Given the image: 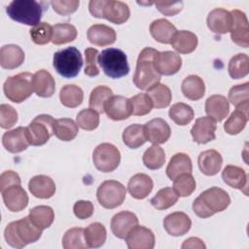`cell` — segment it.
Instances as JSON below:
<instances>
[{
    "label": "cell",
    "instance_id": "obj_1",
    "mask_svg": "<svg viewBox=\"0 0 249 249\" xmlns=\"http://www.w3.org/2000/svg\"><path fill=\"white\" fill-rule=\"evenodd\" d=\"M231 198L226 191L212 187L202 192L193 202V210L196 216L205 219L222 212L230 205Z\"/></svg>",
    "mask_w": 249,
    "mask_h": 249
},
{
    "label": "cell",
    "instance_id": "obj_2",
    "mask_svg": "<svg viewBox=\"0 0 249 249\" xmlns=\"http://www.w3.org/2000/svg\"><path fill=\"white\" fill-rule=\"evenodd\" d=\"M157 52L155 49L145 48L139 53L133 75V83L136 88L148 90L160 83L161 75L157 71L154 64Z\"/></svg>",
    "mask_w": 249,
    "mask_h": 249
},
{
    "label": "cell",
    "instance_id": "obj_3",
    "mask_svg": "<svg viewBox=\"0 0 249 249\" xmlns=\"http://www.w3.org/2000/svg\"><path fill=\"white\" fill-rule=\"evenodd\" d=\"M41 235L42 231L30 221L28 216L18 221L11 222L4 231L6 242L10 246L18 249L29 243L36 242Z\"/></svg>",
    "mask_w": 249,
    "mask_h": 249
},
{
    "label": "cell",
    "instance_id": "obj_4",
    "mask_svg": "<svg viewBox=\"0 0 249 249\" xmlns=\"http://www.w3.org/2000/svg\"><path fill=\"white\" fill-rule=\"evenodd\" d=\"M89 13L98 18H106L115 24L125 22L130 11L128 6L122 1L115 0H91L89 4Z\"/></svg>",
    "mask_w": 249,
    "mask_h": 249
},
{
    "label": "cell",
    "instance_id": "obj_5",
    "mask_svg": "<svg viewBox=\"0 0 249 249\" xmlns=\"http://www.w3.org/2000/svg\"><path fill=\"white\" fill-rule=\"evenodd\" d=\"M99 63L104 74L112 79H119L128 74L129 65L126 54L120 49L109 48L98 54Z\"/></svg>",
    "mask_w": 249,
    "mask_h": 249
},
{
    "label": "cell",
    "instance_id": "obj_6",
    "mask_svg": "<svg viewBox=\"0 0 249 249\" xmlns=\"http://www.w3.org/2000/svg\"><path fill=\"white\" fill-rule=\"evenodd\" d=\"M6 13L13 20L35 26L41 20L43 8L33 0H16L7 6Z\"/></svg>",
    "mask_w": 249,
    "mask_h": 249
},
{
    "label": "cell",
    "instance_id": "obj_7",
    "mask_svg": "<svg viewBox=\"0 0 249 249\" xmlns=\"http://www.w3.org/2000/svg\"><path fill=\"white\" fill-rule=\"evenodd\" d=\"M53 65L63 78H74L80 73L83 66L82 54L77 48L68 47L54 53Z\"/></svg>",
    "mask_w": 249,
    "mask_h": 249
},
{
    "label": "cell",
    "instance_id": "obj_8",
    "mask_svg": "<svg viewBox=\"0 0 249 249\" xmlns=\"http://www.w3.org/2000/svg\"><path fill=\"white\" fill-rule=\"evenodd\" d=\"M32 79L33 75L29 72H21L8 77L3 86L6 97L15 103H20L27 99L33 91Z\"/></svg>",
    "mask_w": 249,
    "mask_h": 249
},
{
    "label": "cell",
    "instance_id": "obj_9",
    "mask_svg": "<svg viewBox=\"0 0 249 249\" xmlns=\"http://www.w3.org/2000/svg\"><path fill=\"white\" fill-rule=\"evenodd\" d=\"M54 122L55 120L47 114L35 117L26 127L30 145L41 146L46 144L54 134Z\"/></svg>",
    "mask_w": 249,
    "mask_h": 249
},
{
    "label": "cell",
    "instance_id": "obj_10",
    "mask_svg": "<svg viewBox=\"0 0 249 249\" xmlns=\"http://www.w3.org/2000/svg\"><path fill=\"white\" fill-rule=\"evenodd\" d=\"M125 195V187L116 180L104 181L100 184L96 192L99 204L107 209H113L122 205Z\"/></svg>",
    "mask_w": 249,
    "mask_h": 249
},
{
    "label": "cell",
    "instance_id": "obj_11",
    "mask_svg": "<svg viewBox=\"0 0 249 249\" xmlns=\"http://www.w3.org/2000/svg\"><path fill=\"white\" fill-rule=\"evenodd\" d=\"M94 166L101 172H112L120 164L121 153L110 143L99 144L92 153Z\"/></svg>",
    "mask_w": 249,
    "mask_h": 249
},
{
    "label": "cell",
    "instance_id": "obj_12",
    "mask_svg": "<svg viewBox=\"0 0 249 249\" xmlns=\"http://www.w3.org/2000/svg\"><path fill=\"white\" fill-rule=\"evenodd\" d=\"M231 15V38L233 43L242 47H249V29L248 20L246 15L239 10H232Z\"/></svg>",
    "mask_w": 249,
    "mask_h": 249
},
{
    "label": "cell",
    "instance_id": "obj_13",
    "mask_svg": "<svg viewBox=\"0 0 249 249\" xmlns=\"http://www.w3.org/2000/svg\"><path fill=\"white\" fill-rule=\"evenodd\" d=\"M154 64L160 75L170 76L176 74L181 69L182 58L177 53L171 51L157 52Z\"/></svg>",
    "mask_w": 249,
    "mask_h": 249
},
{
    "label": "cell",
    "instance_id": "obj_14",
    "mask_svg": "<svg viewBox=\"0 0 249 249\" xmlns=\"http://www.w3.org/2000/svg\"><path fill=\"white\" fill-rule=\"evenodd\" d=\"M104 112L113 121H122L132 115L129 98L122 95H112L105 103Z\"/></svg>",
    "mask_w": 249,
    "mask_h": 249
},
{
    "label": "cell",
    "instance_id": "obj_15",
    "mask_svg": "<svg viewBox=\"0 0 249 249\" xmlns=\"http://www.w3.org/2000/svg\"><path fill=\"white\" fill-rule=\"evenodd\" d=\"M217 128L216 121L210 117H201L196 119L191 129V134L195 142L206 144L216 138L215 131Z\"/></svg>",
    "mask_w": 249,
    "mask_h": 249
},
{
    "label": "cell",
    "instance_id": "obj_16",
    "mask_svg": "<svg viewBox=\"0 0 249 249\" xmlns=\"http://www.w3.org/2000/svg\"><path fill=\"white\" fill-rule=\"evenodd\" d=\"M125 241L129 249H152L155 246V235L150 229L137 225L128 232Z\"/></svg>",
    "mask_w": 249,
    "mask_h": 249
},
{
    "label": "cell",
    "instance_id": "obj_17",
    "mask_svg": "<svg viewBox=\"0 0 249 249\" xmlns=\"http://www.w3.org/2000/svg\"><path fill=\"white\" fill-rule=\"evenodd\" d=\"M144 131L147 141L156 145L165 143L171 134V129L168 124L160 118L149 121L144 125Z\"/></svg>",
    "mask_w": 249,
    "mask_h": 249
},
{
    "label": "cell",
    "instance_id": "obj_18",
    "mask_svg": "<svg viewBox=\"0 0 249 249\" xmlns=\"http://www.w3.org/2000/svg\"><path fill=\"white\" fill-rule=\"evenodd\" d=\"M2 144L10 153H20L26 150L30 145L26 127L19 126L5 132L2 137Z\"/></svg>",
    "mask_w": 249,
    "mask_h": 249
},
{
    "label": "cell",
    "instance_id": "obj_19",
    "mask_svg": "<svg viewBox=\"0 0 249 249\" xmlns=\"http://www.w3.org/2000/svg\"><path fill=\"white\" fill-rule=\"evenodd\" d=\"M138 225L136 215L129 211H122L115 214L111 220V231L115 236L125 239L128 232Z\"/></svg>",
    "mask_w": 249,
    "mask_h": 249
},
{
    "label": "cell",
    "instance_id": "obj_20",
    "mask_svg": "<svg viewBox=\"0 0 249 249\" xmlns=\"http://www.w3.org/2000/svg\"><path fill=\"white\" fill-rule=\"evenodd\" d=\"M1 194L5 206L12 212H19L28 204V196L20 185L9 187Z\"/></svg>",
    "mask_w": 249,
    "mask_h": 249
},
{
    "label": "cell",
    "instance_id": "obj_21",
    "mask_svg": "<svg viewBox=\"0 0 249 249\" xmlns=\"http://www.w3.org/2000/svg\"><path fill=\"white\" fill-rule=\"evenodd\" d=\"M163 227L168 234L172 236H181L190 231L192 221L186 213L177 211L168 214L164 218Z\"/></svg>",
    "mask_w": 249,
    "mask_h": 249
},
{
    "label": "cell",
    "instance_id": "obj_22",
    "mask_svg": "<svg viewBox=\"0 0 249 249\" xmlns=\"http://www.w3.org/2000/svg\"><path fill=\"white\" fill-rule=\"evenodd\" d=\"M207 26L216 34H226L230 32L231 26V12L216 8L213 9L207 16Z\"/></svg>",
    "mask_w": 249,
    "mask_h": 249
},
{
    "label": "cell",
    "instance_id": "obj_23",
    "mask_svg": "<svg viewBox=\"0 0 249 249\" xmlns=\"http://www.w3.org/2000/svg\"><path fill=\"white\" fill-rule=\"evenodd\" d=\"M89 41L99 47L109 46L115 43L117 35L116 31L105 24H93L91 25L87 32Z\"/></svg>",
    "mask_w": 249,
    "mask_h": 249
},
{
    "label": "cell",
    "instance_id": "obj_24",
    "mask_svg": "<svg viewBox=\"0 0 249 249\" xmlns=\"http://www.w3.org/2000/svg\"><path fill=\"white\" fill-rule=\"evenodd\" d=\"M248 109L249 102L236 107L231 114L224 124V129L228 134L236 135L244 129L248 121Z\"/></svg>",
    "mask_w": 249,
    "mask_h": 249
},
{
    "label": "cell",
    "instance_id": "obj_25",
    "mask_svg": "<svg viewBox=\"0 0 249 249\" xmlns=\"http://www.w3.org/2000/svg\"><path fill=\"white\" fill-rule=\"evenodd\" d=\"M197 163L200 171L207 175H216L222 167L223 158L221 154L216 150H206L199 154Z\"/></svg>",
    "mask_w": 249,
    "mask_h": 249
},
{
    "label": "cell",
    "instance_id": "obj_26",
    "mask_svg": "<svg viewBox=\"0 0 249 249\" xmlns=\"http://www.w3.org/2000/svg\"><path fill=\"white\" fill-rule=\"evenodd\" d=\"M28 189L31 195L38 198H50L55 193V184L53 180L46 175H36L28 183Z\"/></svg>",
    "mask_w": 249,
    "mask_h": 249
},
{
    "label": "cell",
    "instance_id": "obj_27",
    "mask_svg": "<svg viewBox=\"0 0 249 249\" xmlns=\"http://www.w3.org/2000/svg\"><path fill=\"white\" fill-rule=\"evenodd\" d=\"M153 186V180L149 175L145 173H137L129 179L127 190L132 197L143 199L152 192Z\"/></svg>",
    "mask_w": 249,
    "mask_h": 249
},
{
    "label": "cell",
    "instance_id": "obj_28",
    "mask_svg": "<svg viewBox=\"0 0 249 249\" xmlns=\"http://www.w3.org/2000/svg\"><path fill=\"white\" fill-rule=\"evenodd\" d=\"M32 86L33 90L40 97H51L55 90L54 79L45 69H41L33 75Z\"/></svg>",
    "mask_w": 249,
    "mask_h": 249
},
{
    "label": "cell",
    "instance_id": "obj_29",
    "mask_svg": "<svg viewBox=\"0 0 249 249\" xmlns=\"http://www.w3.org/2000/svg\"><path fill=\"white\" fill-rule=\"evenodd\" d=\"M24 61V53L20 47L14 44L5 45L0 49V64L4 69H15Z\"/></svg>",
    "mask_w": 249,
    "mask_h": 249
},
{
    "label": "cell",
    "instance_id": "obj_30",
    "mask_svg": "<svg viewBox=\"0 0 249 249\" xmlns=\"http://www.w3.org/2000/svg\"><path fill=\"white\" fill-rule=\"evenodd\" d=\"M205 112L208 117L216 122L223 121L230 112V104L228 99L220 94L209 96L205 101Z\"/></svg>",
    "mask_w": 249,
    "mask_h": 249
},
{
    "label": "cell",
    "instance_id": "obj_31",
    "mask_svg": "<svg viewBox=\"0 0 249 249\" xmlns=\"http://www.w3.org/2000/svg\"><path fill=\"white\" fill-rule=\"evenodd\" d=\"M223 181L231 188L241 190L247 196V174L245 170L236 165H227L222 172Z\"/></svg>",
    "mask_w": 249,
    "mask_h": 249
},
{
    "label": "cell",
    "instance_id": "obj_32",
    "mask_svg": "<svg viewBox=\"0 0 249 249\" xmlns=\"http://www.w3.org/2000/svg\"><path fill=\"white\" fill-rule=\"evenodd\" d=\"M176 31V27L165 18L156 19L150 24L152 37L162 44H170Z\"/></svg>",
    "mask_w": 249,
    "mask_h": 249
},
{
    "label": "cell",
    "instance_id": "obj_33",
    "mask_svg": "<svg viewBox=\"0 0 249 249\" xmlns=\"http://www.w3.org/2000/svg\"><path fill=\"white\" fill-rule=\"evenodd\" d=\"M197 37L189 30H179L174 34L171 45L179 53H190L197 47Z\"/></svg>",
    "mask_w": 249,
    "mask_h": 249
},
{
    "label": "cell",
    "instance_id": "obj_34",
    "mask_svg": "<svg viewBox=\"0 0 249 249\" xmlns=\"http://www.w3.org/2000/svg\"><path fill=\"white\" fill-rule=\"evenodd\" d=\"M192 170L193 165L190 157L185 153H177L170 159L167 164L166 175L170 180H174L183 173H192Z\"/></svg>",
    "mask_w": 249,
    "mask_h": 249
},
{
    "label": "cell",
    "instance_id": "obj_35",
    "mask_svg": "<svg viewBox=\"0 0 249 249\" xmlns=\"http://www.w3.org/2000/svg\"><path fill=\"white\" fill-rule=\"evenodd\" d=\"M181 90L185 97L191 100H198L205 93L204 82L196 75H190L183 80Z\"/></svg>",
    "mask_w": 249,
    "mask_h": 249
},
{
    "label": "cell",
    "instance_id": "obj_36",
    "mask_svg": "<svg viewBox=\"0 0 249 249\" xmlns=\"http://www.w3.org/2000/svg\"><path fill=\"white\" fill-rule=\"evenodd\" d=\"M30 221L41 231L49 228L54 220V212L52 207L39 205L32 208L28 215Z\"/></svg>",
    "mask_w": 249,
    "mask_h": 249
},
{
    "label": "cell",
    "instance_id": "obj_37",
    "mask_svg": "<svg viewBox=\"0 0 249 249\" xmlns=\"http://www.w3.org/2000/svg\"><path fill=\"white\" fill-rule=\"evenodd\" d=\"M123 141L130 149H137L146 141L144 125L133 124L124 128L123 132Z\"/></svg>",
    "mask_w": 249,
    "mask_h": 249
},
{
    "label": "cell",
    "instance_id": "obj_38",
    "mask_svg": "<svg viewBox=\"0 0 249 249\" xmlns=\"http://www.w3.org/2000/svg\"><path fill=\"white\" fill-rule=\"evenodd\" d=\"M59 99L63 106L68 108H76L83 102V89L76 85H65L60 89Z\"/></svg>",
    "mask_w": 249,
    "mask_h": 249
},
{
    "label": "cell",
    "instance_id": "obj_39",
    "mask_svg": "<svg viewBox=\"0 0 249 249\" xmlns=\"http://www.w3.org/2000/svg\"><path fill=\"white\" fill-rule=\"evenodd\" d=\"M78 124L72 119L62 118L54 122V135L61 141H71L78 134Z\"/></svg>",
    "mask_w": 249,
    "mask_h": 249
},
{
    "label": "cell",
    "instance_id": "obj_40",
    "mask_svg": "<svg viewBox=\"0 0 249 249\" xmlns=\"http://www.w3.org/2000/svg\"><path fill=\"white\" fill-rule=\"evenodd\" d=\"M106 229L100 223H91L85 229V238L88 247L97 248L104 244L106 241Z\"/></svg>",
    "mask_w": 249,
    "mask_h": 249
},
{
    "label": "cell",
    "instance_id": "obj_41",
    "mask_svg": "<svg viewBox=\"0 0 249 249\" xmlns=\"http://www.w3.org/2000/svg\"><path fill=\"white\" fill-rule=\"evenodd\" d=\"M169 118L178 125H187L190 124L195 116L193 108L183 102L173 104L168 111Z\"/></svg>",
    "mask_w": 249,
    "mask_h": 249
},
{
    "label": "cell",
    "instance_id": "obj_42",
    "mask_svg": "<svg viewBox=\"0 0 249 249\" xmlns=\"http://www.w3.org/2000/svg\"><path fill=\"white\" fill-rule=\"evenodd\" d=\"M147 94L150 96L153 102V107L157 109L167 107L170 104L172 98V94L169 88L160 83L151 88L150 89H148Z\"/></svg>",
    "mask_w": 249,
    "mask_h": 249
},
{
    "label": "cell",
    "instance_id": "obj_43",
    "mask_svg": "<svg viewBox=\"0 0 249 249\" xmlns=\"http://www.w3.org/2000/svg\"><path fill=\"white\" fill-rule=\"evenodd\" d=\"M77 37V29L70 23H57L53 26L52 42L54 45H62L72 42Z\"/></svg>",
    "mask_w": 249,
    "mask_h": 249
},
{
    "label": "cell",
    "instance_id": "obj_44",
    "mask_svg": "<svg viewBox=\"0 0 249 249\" xmlns=\"http://www.w3.org/2000/svg\"><path fill=\"white\" fill-rule=\"evenodd\" d=\"M113 95V90L106 86H97L94 88L89 95V107L97 113H104V106L106 101Z\"/></svg>",
    "mask_w": 249,
    "mask_h": 249
},
{
    "label": "cell",
    "instance_id": "obj_45",
    "mask_svg": "<svg viewBox=\"0 0 249 249\" xmlns=\"http://www.w3.org/2000/svg\"><path fill=\"white\" fill-rule=\"evenodd\" d=\"M142 160L147 168L152 170L159 169L165 162V153L161 147L154 144L145 151Z\"/></svg>",
    "mask_w": 249,
    "mask_h": 249
},
{
    "label": "cell",
    "instance_id": "obj_46",
    "mask_svg": "<svg viewBox=\"0 0 249 249\" xmlns=\"http://www.w3.org/2000/svg\"><path fill=\"white\" fill-rule=\"evenodd\" d=\"M64 249H84L88 248L85 238V230L82 228H72L68 230L62 238Z\"/></svg>",
    "mask_w": 249,
    "mask_h": 249
},
{
    "label": "cell",
    "instance_id": "obj_47",
    "mask_svg": "<svg viewBox=\"0 0 249 249\" xmlns=\"http://www.w3.org/2000/svg\"><path fill=\"white\" fill-rule=\"evenodd\" d=\"M178 200V195L169 187L160 190L151 199V204L158 210H165L173 206Z\"/></svg>",
    "mask_w": 249,
    "mask_h": 249
},
{
    "label": "cell",
    "instance_id": "obj_48",
    "mask_svg": "<svg viewBox=\"0 0 249 249\" xmlns=\"http://www.w3.org/2000/svg\"><path fill=\"white\" fill-rule=\"evenodd\" d=\"M229 74L232 79L245 77L249 72V57L245 53H237L231 58L228 65Z\"/></svg>",
    "mask_w": 249,
    "mask_h": 249
},
{
    "label": "cell",
    "instance_id": "obj_49",
    "mask_svg": "<svg viewBox=\"0 0 249 249\" xmlns=\"http://www.w3.org/2000/svg\"><path fill=\"white\" fill-rule=\"evenodd\" d=\"M173 190L178 196H189L196 190V180L192 173H183L173 180Z\"/></svg>",
    "mask_w": 249,
    "mask_h": 249
},
{
    "label": "cell",
    "instance_id": "obj_50",
    "mask_svg": "<svg viewBox=\"0 0 249 249\" xmlns=\"http://www.w3.org/2000/svg\"><path fill=\"white\" fill-rule=\"evenodd\" d=\"M76 123L84 130H93L99 125L98 113L91 108L83 109L78 113Z\"/></svg>",
    "mask_w": 249,
    "mask_h": 249
},
{
    "label": "cell",
    "instance_id": "obj_51",
    "mask_svg": "<svg viewBox=\"0 0 249 249\" xmlns=\"http://www.w3.org/2000/svg\"><path fill=\"white\" fill-rule=\"evenodd\" d=\"M132 115L144 116L151 112L153 108V102L147 93H138L129 98Z\"/></svg>",
    "mask_w": 249,
    "mask_h": 249
},
{
    "label": "cell",
    "instance_id": "obj_52",
    "mask_svg": "<svg viewBox=\"0 0 249 249\" xmlns=\"http://www.w3.org/2000/svg\"><path fill=\"white\" fill-rule=\"evenodd\" d=\"M32 41L37 45H45L52 41L53 27L48 22H39L30 29Z\"/></svg>",
    "mask_w": 249,
    "mask_h": 249
},
{
    "label": "cell",
    "instance_id": "obj_53",
    "mask_svg": "<svg viewBox=\"0 0 249 249\" xmlns=\"http://www.w3.org/2000/svg\"><path fill=\"white\" fill-rule=\"evenodd\" d=\"M229 100L236 107L249 102V83L232 87L229 91Z\"/></svg>",
    "mask_w": 249,
    "mask_h": 249
},
{
    "label": "cell",
    "instance_id": "obj_54",
    "mask_svg": "<svg viewBox=\"0 0 249 249\" xmlns=\"http://www.w3.org/2000/svg\"><path fill=\"white\" fill-rule=\"evenodd\" d=\"M18 122V113L8 104L0 105V125L2 128H11Z\"/></svg>",
    "mask_w": 249,
    "mask_h": 249
},
{
    "label": "cell",
    "instance_id": "obj_55",
    "mask_svg": "<svg viewBox=\"0 0 249 249\" xmlns=\"http://www.w3.org/2000/svg\"><path fill=\"white\" fill-rule=\"evenodd\" d=\"M98 56V51L93 48H88L85 51V58H86V67L85 74L89 77H94L99 74V70L96 66V58Z\"/></svg>",
    "mask_w": 249,
    "mask_h": 249
},
{
    "label": "cell",
    "instance_id": "obj_56",
    "mask_svg": "<svg viewBox=\"0 0 249 249\" xmlns=\"http://www.w3.org/2000/svg\"><path fill=\"white\" fill-rule=\"evenodd\" d=\"M51 4L55 13L61 16H68L77 11L80 2L78 0H54Z\"/></svg>",
    "mask_w": 249,
    "mask_h": 249
},
{
    "label": "cell",
    "instance_id": "obj_57",
    "mask_svg": "<svg viewBox=\"0 0 249 249\" xmlns=\"http://www.w3.org/2000/svg\"><path fill=\"white\" fill-rule=\"evenodd\" d=\"M157 9L163 14L164 16L172 17L180 13L183 9V2H163V1H157L155 2Z\"/></svg>",
    "mask_w": 249,
    "mask_h": 249
},
{
    "label": "cell",
    "instance_id": "obj_58",
    "mask_svg": "<svg viewBox=\"0 0 249 249\" xmlns=\"http://www.w3.org/2000/svg\"><path fill=\"white\" fill-rule=\"evenodd\" d=\"M74 214L79 219H88L93 214V204L89 200H78L73 206Z\"/></svg>",
    "mask_w": 249,
    "mask_h": 249
},
{
    "label": "cell",
    "instance_id": "obj_59",
    "mask_svg": "<svg viewBox=\"0 0 249 249\" xmlns=\"http://www.w3.org/2000/svg\"><path fill=\"white\" fill-rule=\"evenodd\" d=\"M20 177L13 170H6L0 175V191L3 192L9 187L20 185Z\"/></svg>",
    "mask_w": 249,
    "mask_h": 249
},
{
    "label": "cell",
    "instance_id": "obj_60",
    "mask_svg": "<svg viewBox=\"0 0 249 249\" xmlns=\"http://www.w3.org/2000/svg\"><path fill=\"white\" fill-rule=\"evenodd\" d=\"M181 247L185 249V248H205L206 246L201 239L197 237H190L183 242Z\"/></svg>",
    "mask_w": 249,
    "mask_h": 249
}]
</instances>
